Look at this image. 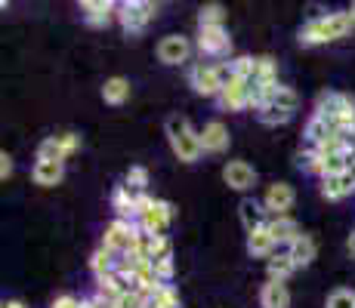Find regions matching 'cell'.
I'll return each mask as SVG.
<instances>
[{"label": "cell", "instance_id": "1", "mask_svg": "<svg viewBox=\"0 0 355 308\" xmlns=\"http://www.w3.org/2000/svg\"><path fill=\"white\" fill-rule=\"evenodd\" d=\"M164 133H167L170 152L176 154V161H182V163H198V161H201V154H204L201 133H198V129L186 118L170 114V118L164 120Z\"/></svg>", "mask_w": 355, "mask_h": 308}, {"label": "cell", "instance_id": "2", "mask_svg": "<svg viewBox=\"0 0 355 308\" xmlns=\"http://www.w3.org/2000/svg\"><path fill=\"white\" fill-rule=\"evenodd\" d=\"M349 28H352L349 12H327V16L306 22V28L300 31V44L315 46V44H327V40H340L349 34Z\"/></svg>", "mask_w": 355, "mask_h": 308}, {"label": "cell", "instance_id": "3", "mask_svg": "<svg viewBox=\"0 0 355 308\" xmlns=\"http://www.w3.org/2000/svg\"><path fill=\"white\" fill-rule=\"evenodd\" d=\"M136 235H139V225L130 222V219H118V216H114L112 222L105 225V231H102V244L99 246L118 253V256H127V253L136 246Z\"/></svg>", "mask_w": 355, "mask_h": 308}, {"label": "cell", "instance_id": "4", "mask_svg": "<svg viewBox=\"0 0 355 308\" xmlns=\"http://www.w3.org/2000/svg\"><path fill=\"white\" fill-rule=\"evenodd\" d=\"M176 219V207L170 201H158L155 197V203L148 210H142L139 216H136V225H139L142 231H148V235H167L170 222Z\"/></svg>", "mask_w": 355, "mask_h": 308}, {"label": "cell", "instance_id": "5", "mask_svg": "<svg viewBox=\"0 0 355 308\" xmlns=\"http://www.w3.org/2000/svg\"><path fill=\"white\" fill-rule=\"evenodd\" d=\"M189 84H192V90L198 96H204V99H216V96L223 93V78L220 71H216V65H195L192 71H189Z\"/></svg>", "mask_w": 355, "mask_h": 308}, {"label": "cell", "instance_id": "6", "mask_svg": "<svg viewBox=\"0 0 355 308\" xmlns=\"http://www.w3.org/2000/svg\"><path fill=\"white\" fill-rule=\"evenodd\" d=\"M198 50L204 56H226L232 50V40L223 25H198Z\"/></svg>", "mask_w": 355, "mask_h": 308}, {"label": "cell", "instance_id": "7", "mask_svg": "<svg viewBox=\"0 0 355 308\" xmlns=\"http://www.w3.org/2000/svg\"><path fill=\"white\" fill-rule=\"evenodd\" d=\"M223 182H226L232 191H238V194H248L257 185V170L250 167L248 161H229L226 167H223Z\"/></svg>", "mask_w": 355, "mask_h": 308}, {"label": "cell", "instance_id": "8", "mask_svg": "<svg viewBox=\"0 0 355 308\" xmlns=\"http://www.w3.org/2000/svg\"><path fill=\"white\" fill-rule=\"evenodd\" d=\"M293 201H297V191H293V185H288V182H272L269 188H266V194H263V207H266V213L269 216L291 213Z\"/></svg>", "mask_w": 355, "mask_h": 308}, {"label": "cell", "instance_id": "9", "mask_svg": "<svg viewBox=\"0 0 355 308\" xmlns=\"http://www.w3.org/2000/svg\"><path fill=\"white\" fill-rule=\"evenodd\" d=\"M201 148H204V154H226L229 152V142H232V136H229V127L223 120H207L201 129Z\"/></svg>", "mask_w": 355, "mask_h": 308}, {"label": "cell", "instance_id": "10", "mask_svg": "<svg viewBox=\"0 0 355 308\" xmlns=\"http://www.w3.org/2000/svg\"><path fill=\"white\" fill-rule=\"evenodd\" d=\"M216 102H220L223 111H244L250 102V84L241 78H232L226 87H223V93L216 96Z\"/></svg>", "mask_w": 355, "mask_h": 308}, {"label": "cell", "instance_id": "11", "mask_svg": "<svg viewBox=\"0 0 355 308\" xmlns=\"http://www.w3.org/2000/svg\"><path fill=\"white\" fill-rule=\"evenodd\" d=\"M266 228H269V235L275 237L278 246H291L300 235H303V231H300V225H297V219H293L291 213H275V216H269V219H266Z\"/></svg>", "mask_w": 355, "mask_h": 308}, {"label": "cell", "instance_id": "12", "mask_svg": "<svg viewBox=\"0 0 355 308\" xmlns=\"http://www.w3.org/2000/svg\"><path fill=\"white\" fill-rule=\"evenodd\" d=\"M189 53H192V44L180 34H167L158 44V59L164 65H182V62H189Z\"/></svg>", "mask_w": 355, "mask_h": 308}, {"label": "cell", "instance_id": "13", "mask_svg": "<svg viewBox=\"0 0 355 308\" xmlns=\"http://www.w3.org/2000/svg\"><path fill=\"white\" fill-rule=\"evenodd\" d=\"M62 176H65V161H34V167H31V179H34V185H40V188L59 185Z\"/></svg>", "mask_w": 355, "mask_h": 308}, {"label": "cell", "instance_id": "14", "mask_svg": "<svg viewBox=\"0 0 355 308\" xmlns=\"http://www.w3.org/2000/svg\"><path fill=\"white\" fill-rule=\"evenodd\" d=\"M136 203H139V194H136L133 188H127V185H118V188L112 191V210H114V216L118 219H130V222H136V216H139Z\"/></svg>", "mask_w": 355, "mask_h": 308}, {"label": "cell", "instance_id": "15", "mask_svg": "<svg viewBox=\"0 0 355 308\" xmlns=\"http://www.w3.org/2000/svg\"><path fill=\"white\" fill-rule=\"evenodd\" d=\"M238 219H241L244 231H254V228H263L269 213H266L263 201H254V197H241V203H238Z\"/></svg>", "mask_w": 355, "mask_h": 308}, {"label": "cell", "instance_id": "16", "mask_svg": "<svg viewBox=\"0 0 355 308\" xmlns=\"http://www.w3.org/2000/svg\"><path fill=\"white\" fill-rule=\"evenodd\" d=\"M259 305L263 308H291V290L284 280H266L259 287Z\"/></svg>", "mask_w": 355, "mask_h": 308}, {"label": "cell", "instance_id": "17", "mask_svg": "<svg viewBox=\"0 0 355 308\" xmlns=\"http://www.w3.org/2000/svg\"><path fill=\"white\" fill-rule=\"evenodd\" d=\"M148 19H152V10H148L142 0H133V3H124V6H121V25H124L130 34H136V31L146 28Z\"/></svg>", "mask_w": 355, "mask_h": 308}, {"label": "cell", "instance_id": "18", "mask_svg": "<svg viewBox=\"0 0 355 308\" xmlns=\"http://www.w3.org/2000/svg\"><path fill=\"white\" fill-rule=\"evenodd\" d=\"M248 253H250L254 259H272V256L278 253L275 237L269 235V228H266V225H263V228H254V231L248 235Z\"/></svg>", "mask_w": 355, "mask_h": 308}, {"label": "cell", "instance_id": "19", "mask_svg": "<svg viewBox=\"0 0 355 308\" xmlns=\"http://www.w3.org/2000/svg\"><path fill=\"white\" fill-rule=\"evenodd\" d=\"M337 129H340V127H337L334 120H324V118H318V114H312V118L306 120V129H303L306 145H309V148H318L324 139H331Z\"/></svg>", "mask_w": 355, "mask_h": 308}, {"label": "cell", "instance_id": "20", "mask_svg": "<svg viewBox=\"0 0 355 308\" xmlns=\"http://www.w3.org/2000/svg\"><path fill=\"white\" fill-rule=\"evenodd\" d=\"M297 269H300V265L293 262L288 246H284V250H278L272 259H266V275H269V280H288Z\"/></svg>", "mask_w": 355, "mask_h": 308}, {"label": "cell", "instance_id": "21", "mask_svg": "<svg viewBox=\"0 0 355 308\" xmlns=\"http://www.w3.org/2000/svg\"><path fill=\"white\" fill-rule=\"evenodd\" d=\"M288 253L293 256V262H297L300 269H306V265L315 262V256H318V244L312 241V235H300L297 241L288 246Z\"/></svg>", "mask_w": 355, "mask_h": 308}, {"label": "cell", "instance_id": "22", "mask_svg": "<svg viewBox=\"0 0 355 308\" xmlns=\"http://www.w3.org/2000/svg\"><path fill=\"white\" fill-rule=\"evenodd\" d=\"M318 191H322L324 201H343L355 188L349 185V179H346V173H340V176H322V188Z\"/></svg>", "mask_w": 355, "mask_h": 308}, {"label": "cell", "instance_id": "23", "mask_svg": "<svg viewBox=\"0 0 355 308\" xmlns=\"http://www.w3.org/2000/svg\"><path fill=\"white\" fill-rule=\"evenodd\" d=\"M146 308H182L180 290L173 284H161L158 290L146 296Z\"/></svg>", "mask_w": 355, "mask_h": 308}, {"label": "cell", "instance_id": "24", "mask_svg": "<svg viewBox=\"0 0 355 308\" xmlns=\"http://www.w3.org/2000/svg\"><path fill=\"white\" fill-rule=\"evenodd\" d=\"M118 262H121L118 253H112V250H105V246H99V250L90 256V271H93V278H105V275H112V271H118Z\"/></svg>", "mask_w": 355, "mask_h": 308}, {"label": "cell", "instance_id": "25", "mask_svg": "<svg viewBox=\"0 0 355 308\" xmlns=\"http://www.w3.org/2000/svg\"><path fill=\"white\" fill-rule=\"evenodd\" d=\"M102 99L105 105H124L130 99V80L127 78H108L102 84Z\"/></svg>", "mask_w": 355, "mask_h": 308}, {"label": "cell", "instance_id": "26", "mask_svg": "<svg viewBox=\"0 0 355 308\" xmlns=\"http://www.w3.org/2000/svg\"><path fill=\"white\" fill-rule=\"evenodd\" d=\"M257 118H259V123H266V127H282V123L293 120V114L284 111V108H278V105H272V102H266V105L257 111Z\"/></svg>", "mask_w": 355, "mask_h": 308}, {"label": "cell", "instance_id": "27", "mask_svg": "<svg viewBox=\"0 0 355 308\" xmlns=\"http://www.w3.org/2000/svg\"><path fill=\"white\" fill-rule=\"evenodd\" d=\"M337 111H340V93H318L315 111L312 114H318V118H324V120H334Z\"/></svg>", "mask_w": 355, "mask_h": 308}, {"label": "cell", "instance_id": "28", "mask_svg": "<svg viewBox=\"0 0 355 308\" xmlns=\"http://www.w3.org/2000/svg\"><path fill=\"white\" fill-rule=\"evenodd\" d=\"M272 105H278V108H284V111H291V114H297V108H300V96H297V90L293 87H278L275 93H272Z\"/></svg>", "mask_w": 355, "mask_h": 308}, {"label": "cell", "instance_id": "29", "mask_svg": "<svg viewBox=\"0 0 355 308\" xmlns=\"http://www.w3.org/2000/svg\"><path fill=\"white\" fill-rule=\"evenodd\" d=\"M297 167L303 170V173H309V176H322V154H318L315 148L306 145L303 152L297 154Z\"/></svg>", "mask_w": 355, "mask_h": 308}, {"label": "cell", "instance_id": "30", "mask_svg": "<svg viewBox=\"0 0 355 308\" xmlns=\"http://www.w3.org/2000/svg\"><path fill=\"white\" fill-rule=\"evenodd\" d=\"M124 185L133 188L136 194H146L148 191V170L146 167H130L127 176H124Z\"/></svg>", "mask_w": 355, "mask_h": 308}, {"label": "cell", "instance_id": "31", "mask_svg": "<svg viewBox=\"0 0 355 308\" xmlns=\"http://www.w3.org/2000/svg\"><path fill=\"white\" fill-rule=\"evenodd\" d=\"M37 161H65L62 145H59L56 136H46V139L37 145Z\"/></svg>", "mask_w": 355, "mask_h": 308}, {"label": "cell", "instance_id": "32", "mask_svg": "<svg viewBox=\"0 0 355 308\" xmlns=\"http://www.w3.org/2000/svg\"><path fill=\"white\" fill-rule=\"evenodd\" d=\"M223 19H226V10L220 3H207L198 12V25H223Z\"/></svg>", "mask_w": 355, "mask_h": 308}, {"label": "cell", "instance_id": "33", "mask_svg": "<svg viewBox=\"0 0 355 308\" xmlns=\"http://www.w3.org/2000/svg\"><path fill=\"white\" fill-rule=\"evenodd\" d=\"M324 308H355V290H346V287L334 290L331 296H327Z\"/></svg>", "mask_w": 355, "mask_h": 308}, {"label": "cell", "instance_id": "34", "mask_svg": "<svg viewBox=\"0 0 355 308\" xmlns=\"http://www.w3.org/2000/svg\"><path fill=\"white\" fill-rule=\"evenodd\" d=\"M232 71H235V78H241V80H254V74H257V59H250V56L235 59V62H232Z\"/></svg>", "mask_w": 355, "mask_h": 308}, {"label": "cell", "instance_id": "35", "mask_svg": "<svg viewBox=\"0 0 355 308\" xmlns=\"http://www.w3.org/2000/svg\"><path fill=\"white\" fill-rule=\"evenodd\" d=\"M56 139H59V145H62L65 161H68L71 154H78V152H80V136H78V133H59Z\"/></svg>", "mask_w": 355, "mask_h": 308}, {"label": "cell", "instance_id": "36", "mask_svg": "<svg viewBox=\"0 0 355 308\" xmlns=\"http://www.w3.org/2000/svg\"><path fill=\"white\" fill-rule=\"evenodd\" d=\"M114 308H146V293H142V290L124 293V296L114 302Z\"/></svg>", "mask_w": 355, "mask_h": 308}, {"label": "cell", "instance_id": "37", "mask_svg": "<svg viewBox=\"0 0 355 308\" xmlns=\"http://www.w3.org/2000/svg\"><path fill=\"white\" fill-rule=\"evenodd\" d=\"M108 19H112V6H93V10H87V22L90 25H108Z\"/></svg>", "mask_w": 355, "mask_h": 308}, {"label": "cell", "instance_id": "38", "mask_svg": "<svg viewBox=\"0 0 355 308\" xmlns=\"http://www.w3.org/2000/svg\"><path fill=\"white\" fill-rule=\"evenodd\" d=\"M155 271H158V278L164 280V284H170L173 280V259H161V262H152Z\"/></svg>", "mask_w": 355, "mask_h": 308}, {"label": "cell", "instance_id": "39", "mask_svg": "<svg viewBox=\"0 0 355 308\" xmlns=\"http://www.w3.org/2000/svg\"><path fill=\"white\" fill-rule=\"evenodd\" d=\"M80 302H84V299H78L74 293H62V296L53 299L50 308H80Z\"/></svg>", "mask_w": 355, "mask_h": 308}, {"label": "cell", "instance_id": "40", "mask_svg": "<svg viewBox=\"0 0 355 308\" xmlns=\"http://www.w3.org/2000/svg\"><path fill=\"white\" fill-rule=\"evenodd\" d=\"M12 170H16V163H12V157L6 154V152H0V179H10L12 176Z\"/></svg>", "mask_w": 355, "mask_h": 308}, {"label": "cell", "instance_id": "41", "mask_svg": "<svg viewBox=\"0 0 355 308\" xmlns=\"http://www.w3.org/2000/svg\"><path fill=\"white\" fill-rule=\"evenodd\" d=\"M346 250H349V256H355V228H352V235L346 237Z\"/></svg>", "mask_w": 355, "mask_h": 308}, {"label": "cell", "instance_id": "42", "mask_svg": "<svg viewBox=\"0 0 355 308\" xmlns=\"http://www.w3.org/2000/svg\"><path fill=\"white\" fill-rule=\"evenodd\" d=\"M0 308H25V302H19V299H6Z\"/></svg>", "mask_w": 355, "mask_h": 308}, {"label": "cell", "instance_id": "43", "mask_svg": "<svg viewBox=\"0 0 355 308\" xmlns=\"http://www.w3.org/2000/svg\"><path fill=\"white\" fill-rule=\"evenodd\" d=\"M346 179H349V185L355 188V163H349V170H346Z\"/></svg>", "mask_w": 355, "mask_h": 308}, {"label": "cell", "instance_id": "44", "mask_svg": "<svg viewBox=\"0 0 355 308\" xmlns=\"http://www.w3.org/2000/svg\"><path fill=\"white\" fill-rule=\"evenodd\" d=\"M349 22H352V28H355V0H352V6H349Z\"/></svg>", "mask_w": 355, "mask_h": 308}, {"label": "cell", "instance_id": "45", "mask_svg": "<svg viewBox=\"0 0 355 308\" xmlns=\"http://www.w3.org/2000/svg\"><path fill=\"white\" fill-rule=\"evenodd\" d=\"M352 129H355V127H352Z\"/></svg>", "mask_w": 355, "mask_h": 308}]
</instances>
